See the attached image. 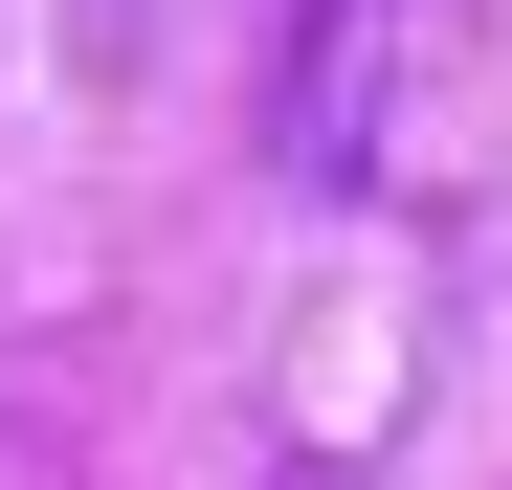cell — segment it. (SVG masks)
Segmentation results:
<instances>
[{
	"mask_svg": "<svg viewBox=\"0 0 512 490\" xmlns=\"http://www.w3.org/2000/svg\"><path fill=\"white\" fill-rule=\"evenodd\" d=\"M401 45H423V0H290V23H268V179H290V201H357V179H379Z\"/></svg>",
	"mask_w": 512,
	"mask_h": 490,
	"instance_id": "cell-1",
	"label": "cell"
},
{
	"mask_svg": "<svg viewBox=\"0 0 512 490\" xmlns=\"http://www.w3.org/2000/svg\"><path fill=\"white\" fill-rule=\"evenodd\" d=\"M290 490H357V468H290Z\"/></svg>",
	"mask_w": 512,
	"mask_h": 490,
	"instance_id": "cell-2",
	"label": "cell"
}]
</instances>
